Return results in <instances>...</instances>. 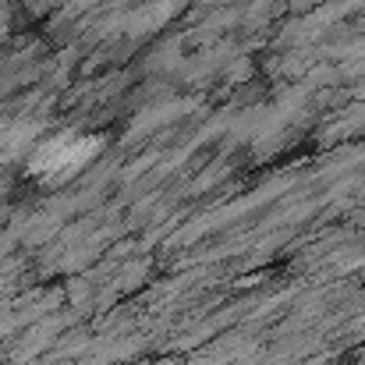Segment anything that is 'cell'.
Wrapping results in <instances>:
<instances>
[{"instance_id":"cell-1","label":"cell","mask_w":365,"mask_h":365,"mask_svg":"<svg viewBox=\"0 0 365 365\" xmlns=\"http://www.w3.org/2000/svg\"><path fill=\"white\" fill-rule=\"evenodd\" d=\"M100 149H103L100 135H57L32 153L29 178L46 188H57L61 181H71L78 170H86Z\"/></svg>"}]
</instances>
